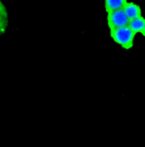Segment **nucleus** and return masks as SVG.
<instances>
[{
    "label": "nucleus",
    "mask_w": 145,
    "mask_h": 147,
    "mask_svg": "<svg viewBox=\"0 0 145 147\" xmlns=\"http://www.w3.org/2000/svg\"><path fill=\"white\" fill-rule=\"evenodd\" d=\"M110 37L116 44H119L121 47H123L125 49L131 48L132 45H133L135 34L132 33V31L128 26L120 28V29H116V30H112L110 31Z\"/></svg>",
    "instance_id": "1"
},
{
    "label": "nucleus",
    "mask_w": 145,
    "mask_h": 147,
    "mask_svg": "<svg viewBox=\"0 0 145 147\" xmlns=\"http://www.w3.org/2000/svg\"><path fill=\"white\" fill-rule=\"evenodd\" d=\"M7 25H8V13L3 2L0 1V36L6 32Z\"/></svg>",
    "instance_id": "5"
},
{
    "label": "nucleus",
    "mask_w": 145,
    "mask_h": 147,
    "mask_svg": "<svg viewBox=\"0 0 145 147\" xmlns=\"http://www.w3.org/2000/svg\"><path fill=\"white\" fill-rule=\"evenodd\" d=\"M129 20L123 13V10H116V11H110L107 13V25L109 30H116L120 28L128 26Z\"/></svg>",
    "instance_id": "2"
},
{
    "label": "nucleus",
    "mask_w": 145,
    "mask_h": 147,
    "mask_svg": "<svg viewBox=\"0 0 145 147\" xmlns=\"http://www.w3.org/2000/svg\"><path fill=\"white\" fill-rule=\"evenodd\" d=\"M144 22H145V18L142 17V16H139V17H137V18L130 20V21H129V24H128V28L132 31L133 34L139 33V32H142V30H143Z\"/></svg>",
    "instance_id": "6"
},
{
    "label": "nucleus",
    "mask_w": 145,
    "mask_h": 147,
    "mask_svg": "<svg viewBox=\"0 0 145 147\" xmlns=\"http://www.w3.org/2000/svg\"><path fill=\"white\" fill-rule=\"evenodd\" d=\"M122 10H123V13L125 14V16L128 17L129 21L139 17L140 14H142L140 7L137 3H133V2H127Z\"/></svg>",
    "instance_id": "3"
},
{
    "label": "nucleus",
    "mask_w": 145,
    "mask_h": 147,
    "mask_svg": "<svg viewBox=\"0 0 145 147\" xmlns=\"http://www.w3.org/2000/svg\"><path fill=\"white\" fill-rule=\"evenodd\" d=\"M128 1L127 0H106L105 1V9L107 13L110 11H116L123 9Z\"/></svg>",
    "instance_id": "4"
},
{
    "label": "nucleus",
    "mask_w": 145,
    "mask_h": 147,
    "mask_svg": "<svg viewBox=\"0 0 145 147\" xmlns=\"http://www.w3.org/2000/svg\"><path fill=\"white\" fill-rule=\"evenodd\" d=\"M143 36H145V22H144V26H143V30H142V32H140Z\"/></svg>",
    "instance_id": "7"
}]
</instances>
